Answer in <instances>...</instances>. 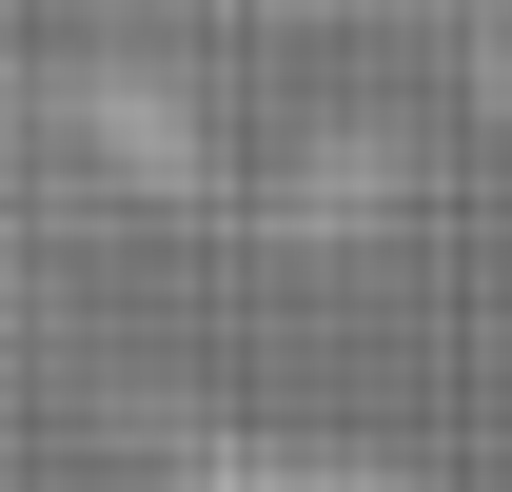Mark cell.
<instances>
[{
  "label": "cell",
  "mask_w": 512,
  "mask_h": 492,
  "mask_svg": "<svg viewBox=\"0 0 512 492\" xmlns=\"http://www.w3.org/2000/svg\"><path fill=\"white\" fill-rule=\"evenodd\" d=\"M493 20H512V0H493Z\"/></svg>",
  "instance_id": "7a4b0ae2"
},
{
  "label": "cell",
  "mask_w": 512,
  "mask_h": 492,
  "mask_svg": "<svg viewBox=\"0 0 512 492\" xmlns=\"http://www.w3.org/2000/svg\"><path fill=\"white\" fill-rule=\"evenodd\" d=\"M158 492H434L414 453H355V433H197Z\"/></svg>",
  "instance_id": "6da1fadb"
}]
</instances>
